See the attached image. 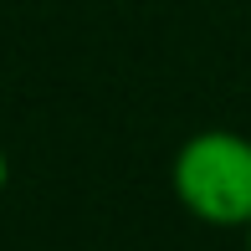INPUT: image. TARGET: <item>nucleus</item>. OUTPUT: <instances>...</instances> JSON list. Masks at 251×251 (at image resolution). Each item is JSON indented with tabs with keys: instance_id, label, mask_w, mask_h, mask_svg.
I'll return each instance as SVG.
<instances>
[{
	"instance_id": "f257e3e1",
	"label": "nucleus",
	"mask_w": 251,
	"mask_h": 251,
	"mask_svg": "<svg viewBox=\"0 0 251 251\" xmlns=\"http://www.w3.org/2000/svg\"><path fill=\"white\" fill-rule=\"evenodd\" d=\"M169 190L190 221L210 231L251 226V133L195 128L169 159Z\"/></svg>"
},
{
	"instance_id": "f03ea898",
	"label": "nucleus",
	"mask_w": 251,
	"mask_h": 251,
	"mask_svg": "<svg viewBox=\"0 0 251 251\" xmlns=\"http://www.w3.org/2000/svg\"><path fill=\"white\" fill-rule=\"evenodd\" d=\"M5 185H10V154L0 149V195H5Z\"/></svg>"
},
{
	"instance_id": "7ed1b4c3",
	"label": "nucleus",
	"mask_w": 251,
	"mask_h": 251,
	"mask_svg": "<svg viewBox=\"0 0 251 251\" xmlns=\"http://www.w3.org/2000/svg\"><path fill=\"white\" fill-rule=\"evenodd\" d=\"M241 236H246V251H251V226H246V231H241Z\"/></svg>"
}]
</instances>
